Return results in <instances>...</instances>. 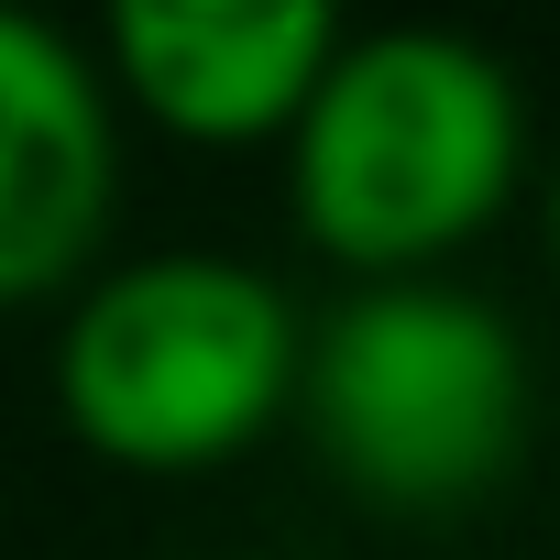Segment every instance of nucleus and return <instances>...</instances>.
Segmentation results:
<instances>
[{
  "label": "nucleus",
  "mask_w": 560,
  "mask_h": 560,
  "mask_svg": "<svg viewBox=\"0 0 560 560\" xmlns=\"http://www.w3.org/2000/svg\"><path fill=\"white\" fill-rule=\"evenodd\" d=\"M527 165L516 67L440 23H385L330 56L287 132V209L298 242L352 264L363 287L440 264L472 242Z\"/></svg>",
  "instance_id": "nucleus-1"
},
{
  "label": "nucleus",
  "mask_w": 560,
  "mask_h": 560,
  "mask_svg": "<svg viewBox=\"0 0 560 560\" xmlns=\"http://www.w3.org/2000/svg\"><path fill=\"white\" fill-rule=\"evenodd\" d=\"M308 319L242 253H143L89 275L56 341V407L100 462L132 472H209L298 407Z\"/></svg>",
  "instance_id": "nucleus-2"
},
{
  "label": "nucleus",
  "mask_w": 560,
  "mask_h": 560,
  "mask_svg": "<svg viewBox=\"0 0 560 560\" xmlns=\"http://www.w3.org/2000/svg\"><path fill=\"white\" fill-rule=\"evenodd\" d=\"M298 418L319 462L374 505H462L527 440V341L451 275H385L308 319Z\"/></svg>",
  "instance_id": "nucleus-3"
},
{
  "label": "nucleus",
  "mask_w": 560,
  "mask_h": 560,
  "mask_svg": "<svg viewBox=\"0 0 560 560\" xmlns=\"http://www.w3.org/2000/svg\"><path fill=\"white\" fill-rule=\"evenodd\" d=\"M121 187L110 67L45 12L0 0V308L56 298L100 253Z\"/></svg>",
  "instance_id": "nucleus-4"
},
{
  "label": "nucleus",
  "mask_w": 560,
  "mask_h": 560,
  "mask_svg": "<svg viewBox=\"0 0 560 560\" xmlns=\"http://www.w3.org/2000/svg\"><path fill=\"white\" fill-rule=\"evenodd\" d=\"M341 45L352 34L330 0H121L100 34L110 89H132L187 143L298 132V110Z\"/></svg>",
  "instance_id": "nucleus-5"
},
{
  "label": "nucleus",
  "mask_w": 560,
  "mask_h": 560,
  "mask_svg": "<svg viewBox=\"0 0 560 560\" xmlns=\"http://www.w3.org/2000/svg\"><path fill=\"white\" fill-rule=\"evenodd\" d=\"M549 264H560V165H549Z\"/></svg>",
  "instance_id": "nucleus-6"
}]
</instances>
